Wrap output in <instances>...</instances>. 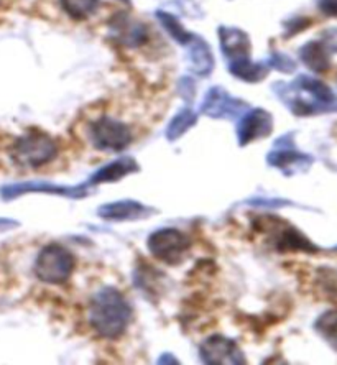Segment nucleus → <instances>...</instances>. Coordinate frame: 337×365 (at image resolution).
<instances>
[{
	"mask_svg": "<svg viewBox=\"0 0 337 365\" xmlns=\"http://www.w3.org/2000/svg\"><path fill=\"white\" fill-rule=\"evenodd\" d=\"M261 230H274L276 249L280 252H306V254H316V252H319V247L314 245L301 230L293 227V225L283 222L281 229L261 227Z\"/></svg>",
	"mask_w": 337,
	"mask_h": 365,
	"instance_id": "9b49d317",
	"label": "nucleus"
},
{
	"mask_svg": "<svg viewBox=\"0 0 337 365\" xmlns=\"http://www.w3.org/2000/svg\"><path fill=\"white\" fill-rule=\"evenodd\" d=\"M58 155V145L46 133H26L15 140L10 148V158L21 168H38L50 163Z\"/></svg>",
	"mask_w": 337,
	"mask_h": 365,
	"instance_id": "f03ea898",
	"label": "nucleus"
},
{
	"mask_svg": "<svg viewBox=\"0 0 337 365\" xmlns=\"http://www.w3.org/2000/svg\"><path fill=\"white\" fill-rule=\"evenodd\" d=\"M219 40L224 56L229 61H237L242 58H250V38L240 29L232 26H221L219 29Z\"/></svg>",
	"mask_w": 337,
	"mask_h": 365,
	"instance_id": "f8f14e48",
	"label": "nucleus"
},
{
	"mask_svg": "<svg viewBox=\"0 0 337 365\" xmlns=\"http://www.w3.org/2000/svg\"><path fill=\"white\" fill-rule=\"evenodd\" d=\"M299 58L313 73H328L331 68V58L329 50L326 48L323 41H309L306 45L301 46L299 50Z\"/></svg>",
	"mask_w": 337,
	"mask_h": 365,
	"instance_id": "dca6fc26",
	"label": "nucleus"
},
{
	"mask_svg": "<svg viewBox=\"0 0 337 365\" xmlns=\"http://www.w3.org/2000/svg\"><path fill=\"white\" fill-rule=\"evenodd\" d=\"M318 9L328 17L337 19V0H318Z\"/></svg>",
	"mask_w": 337,
	"mask_h": 365,
	"instance_id": "bb28decb",
	"label": "nucleus"
},
{
	"mask_svg": "<svg viewBox=\"0 0 337 365\" xmlns=\"http://www.w3.org/2000/svg\"><path fill=\"white\" fill-rule=\"evenodd\" d=\"M201 359L206 364H244V354L234 341L224 336H211L201 346Z\"/></svg>",
	"mask_w": 337,
	"mask_h": 365,
	"instance_id": "6e6552de",
	"label": "nucleus"
},
{
	"mask_svg": "<svg viewBox=\"0 0 337 365\" xmlns=\"http://www.w3.org/2000/svg\"><path fill=\"white\" fill-rule=\"evenodd\" d=\"M229 69H231V74H234L235 78L247 83H259L261 79H265L266 74H269V68H266L265 64L252 63L250 58H242V60L231 61Z\"/></svg>",
	"mask_w": 337,
	"mask_h": 365,
	"instance_id": "6ab92c4d",
	"label": "nucleus"
},
{
	"mask_svg": "<svg viewBox=\"0 0 337 365\" xmlns=\"http://www.w3.org/2000/svg\"><path fill=\"white\" fill-rule=\"evenodd\" d=\"M26 192H56V195L71 197L85 196V190L83 186L64 187L45 185V182H15V185H5L0 187V197H2L4 201H12L15 197L26 195Z\"/></svg>",
	"mask_w": 337,
	"mask_h": 365,
	"instance_id": "9d476101",
	"label": "nucleus"
},
{
	"mask_svg": "<svg viewBox=\"0 0 337 365\" xmlns=\"http://www.w3.org/2000/svg\"><path fill=\"white\" fill-rule=\"evenodd\" d=\"M274 130V117L264 109H254L239 123V143L247 145L259 138L270 135Z\"/></svg>",
	"mask_w": 337,
	"mask_h": 365,
	"instance_id": "1a4fd4ad",
	"label": "nucleus"
},
{
	"mask_svg": "<svg viewBox=\"0 0 337 365\" xmlns=\"http://www.w3.org/2000/svg\"><path fill=\"white\" fill-rule=\"evenodd\" d=\"M314 329L328 344L337 351V308L328 309L314 323Z\"/></svg>",
	"mask_w": 337,
	"mask_h": 365,
	"instance_id": "aec40b11",
	"label": "nucleus"
},
{
	"mask_svg": "<svg viewBox=\"0 0 337 365\" xmlns=\"http://www.w3.org/2000/svg\"><path fill=\"white\" fill-rule=\"evenodd\" d=\"M309 24H311V21H309L308 19H303V17L288 21V25H286L288 36H291V35H295V34H299V31H303Z\"/></svg>",
	"mask_w": 337,
	"mask_h": 365,
	"instance_id": "a878e982",
	"label": "nucleus"
},
{
	"mask_svg": "<svg viewBox=\"0 0 337 365\" xmlns=\"http://www.w3.org/2000/svg\"><path fill=\"white\" fill-rule=\"evenodd\" d=\"M188 60L190 68L196 76L206 78L209 76L214 69V56L211 53V48L207 46V43L199 38V36H192L191 41L188 43Z\"/></svg>",
	"mask_w": 337,
	"mask_h": 365,
	"instance_id": "4468645a",
	"label": "nucleus"
},
{
	"mask_svg": "<svg viewBox=\"0 0 337 365\" xmlns=\"http://www.w3.org/2000/svg\"><path fill=\"white\" fill-rule=\"evenodd\" d=\"M270 68L278 69V71L281 73H293L296 69V63L291 60V58H288L286 55H281V53H274V55L270 56Z\"/></svg>",
	"mask_w": 337,
	"mask_h": 365,
	"instance_id": "b1692460",
	"label": "nucleus"
},
{
	"mask_svg": "<svg viewBox=\"0 0 337 365\" xmlns=\"http://www.w3.org/2000/svg\"><path fill=\"white\" fill-rule=\"evenodd\" d=\"M120 2H125L127 4V2H130V0H120Z\"/></svg>",
	"mask_w": 337,
	"mask_h": 365,
	"instance_id": "c756f323",
	"label": "nucleus"
},
{
	"mask_svg": "<svg viewBox=\"0 0 337 365\" xmlns=\"http://www.w3.org/2000/svg\"><path fill=\"white\" fill-rule=\"evenodd\" d=\"M157 17L160 20V24L165 26V30H167L168 34L180 43V45H188L192 36H195L188 34V31L185 30V26L180 24V20L173 17V15H170L167 12H158Z\"/></svg>",
	"mask_w": 337,
	"mask_h": 365,
	"instance_id": "5701e85b",
	"label": "nucleus"
},
{
	"mask_svg": "<svg viewBox=\"0 0 337 365\" xmlns=\"http://www.w3.org/2000/svg\"><path fill=\"white\" fill-rule=\"evenodd\" d=\"M112 34L120 45L125 46H140L147 41V30L145 26L138 21H132L128 19H117L112 24Z\"/></svg>",
	"mask_w": 337,
	"mask_h": 365,
	"instance_id": "2eb2a0df",
	"label": "nucleus"
},
{
	"mask_svg": "<svg viewBox=\"0 0 337 365\" xmlns=\"http://www.w3.org/2000/svg\"><path fill=\"white\" fill-rule=\"evenodd\" d=\"M247 109V104L244 101L232 98L227 91L222 88H212L206 94L202 102L201 110L202 114L212 117V119H234L239 114Z\"/></svg>",
	"mask_w": 337,
	"mask_h": 365,
	"instance_id": "0eeeda50",
	"label": "nucleus"
},
{
	"mask_svg": "<svg viewBox=\"0 0 337 365\" xmlns=\"http://www.w3.org/2000/svg\"><path fill=\"white\" fill-rule=\"evenodd\" d=\"M324 45L329 51H337V29H331L328 34H326Z\"/></svg>",
	"mask_w": 337,
	"mask_h": 365,
	"instance_id": "cd10ccee",
	"label": "nucleus"
},
{
	"mask_svg": "<svg viewBox=\"0 0 337 365\" xmlns=\"http://www.w3.org/2000/svg\"><path fill=\"white\" fill-rule=\"evenodd\" d=\"M15 225H17L15 221H10V219H0V232H4V230L7 229H12Z\"/></svg>",
	"mask_w": 337,
	"mask_h": 365,
	"instance_id": "c85d7f7f",
	"label": "nucleus"
},
{
	"mask_svg": "<svg viewBox=\"0 0 337 365\" xmlns=\"http://www.w3.org/2000/svg\"><path fill=\"white\" fill-rule=\"evenodd\" d=\"M133 171H138V166L135 160L132 158H120L117 162L105 165L104 168H100L98 173H94L90 178V185H100V182H110V181H119L124 178L125 175H130Z\"/></svg>",
	"mask_w": 337,
	"mask_h": 365,
	"instance_id": "a211bd4d",
	"label": "nucleus"
},
{
	"mask_svg": "<svg viewBox=\"0 0 337 365\" xmlns=\"http://www.w3.org/2000/svg\"><path fill=\"white\" fill-rule=\"evenodd\" d=\"M180 93H181V96H183V99H186V101H191L192 98H195L196 88H195V84H192L190 78L181 79V81H180Z\"/></svg>",
	"mask_w": 337,
	"mask_h": 365,
	"instance_id": "393cba45",
	"label": "nucleus"
},
{
	"mask_svg": "<svg viewBox=\"0 0 337 365\" xmlns=\"http://www.w3.org/2000/svg\"><path fill=\"white\" fill-rule=\"evenodd\" d=\"M333 250H337V245H334V247H333Z\"/></svg>",
	"mask_w": 337,
	"mask_h": 365,
	"instance_id": "7c9ffc66",
	"label": "nucleus"
},
{
	"mask_svg": "<svg viewBox=\"0 0 337 365\" xmlns=\"http://www.w3.org/2000/svg\"><path fill=\"white\" fill-rule=\"evenodd\" d=\"M295 88H298L303 93H306L313 101H316L318 104L324 106L329 112L337 110V98L333 93V89L328 84H324L319 79H314L311 76H299L295 83Z\"/></svg>",
	"mask_w": 337,
	"mask_h": 365,
	"instance_id": "ddd939ff",
	"label": "nucleus"
},
{
	"mask_svg": "<svg viewBox=\"0 0 337 365\" xmlns=\"http://www.w3.org/2000/svg\"><path fill=\"white\" fill-rule=\"evenodd\" d=\"M76 260L63 245L51 244L43 249L35 260V275L48 284H63L71 278Z\"/></svg>",
	"mask_w": 337,
	"mask_h": 365,
	"instance_id": "7ed1b4c3",
	"label": "nucleus"
},
{
	"mask_svg": "<svg viewBox=\"0 0 337 365\" xmlns=\"http://www.w3.org/2000/svg\"><path fill=\"white\" fill-rule=\"evenodd\" d=\"M63 10L74 20L89 19L99 7V0H61Z\"/></svg>",
	"mask_w": 337,
	"mask_h": 365,
	"instance_id": "412c9836",
	"label": "nucleus"
},
{
	"mask_svg": "<svg viewBox=\"0 0 337 365\" xmlns=\"http://www.w3.org/2000/svg\"><path fill=\"white\" fill-rule=\"evenodd\" d=\"M90 142L98 150L120 152L132 142V132L127 123L112 117H103L90 123Z\"/></svg>",
	"mask_w": 337,
	"mask_h": 365,
	"instance_id": "39448f33",
	"label": "nucleus"
},
{
	"mask_svg": "<svg viewBox=\"0 0 337 365\" xmlns=\"http://www.w3.org/2000/svg\"><path fill=\"white\" fill-rule=\"evenodd\" d=\"M197 120V115L192 112L191 109H183L180 114H176L173 117V120L170 122L168 130H167V137L170 140H176L183 135L185 132H188L190 128L195 125Z\"/></svg>",
	"mask_w": 337,
	"mask_h": 365,
	"instance_id": "4be33fe9",
	"label": "nucleus"
},
{
	"mask_svg": "<svg viewBox=\"0 0 337 365\" xmlns=\"http://www.w3.org/2000/svg\"><path fill=\"white\" fill-rule=\"evenodd\" d=\"M314 158L311 155L298 152L295 147V138L293 133L283 135L280 140H276L275 150L269 155V163L281 168L285 173L298 170H308L313 165Z\"/></svg>",
	"mask_w": 337,
	"mask_h": 365,
	"instance_id": "423d86ee",
	"label": "nucleus"
},
{
	"mask_svg": "<svg viewBox=\"0 0 337 365\" xmlns=\"http://www.w3.org/2000/svg\"><path fill=\"white\" fill-rule=\"evenodd\" d=\"M132 308L124 294L115 288H104L95 293L89 306V323L104 339H117L127 331Z\"/></svg>",
	"mask_w": 337,
	"mask_h": 365,
	"instance_id": "f257e3e1",
	"label": "nucleus"
},
{
	"mask_svg": "<svg viewBox=\"0 0 337 365\" xmlns=\"http://www.w3.org/2000/svg\"><path fill=\"white\" fill-rule=\"evenodd\" d=\"M143 212H147L145 206L137 201L110 202L99 209V216L110 221H133V219H140Z\"/></svg>",
	"mask_w": 337,
	"mask_h": 365,
	"instance_id": "f3484780",
	"label": "nucleus"
},
{
	"mask_svg": "<svg viewBox=\"0 0 337 365\" xmlns=\"http://www.w3.org/2000/svg\"><path fill=\"white\" fill-rule=\"evenodd\" d=\"M191 240L178 229L167 227L153 232L148 239V249L165 264L178 265L183 262L186 252L190 250Z\"/></svg>",
	"mask_w": 337,
	"mask_h": 365,
	"instance_id": "20e7f679",
	"label": "nucleus"
}]
</instances>
